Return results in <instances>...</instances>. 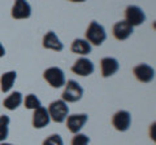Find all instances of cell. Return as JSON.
<instances>
[{
  "label": "cell",
  "instance_id": "1",
  "mask_svg": "<svg viewBox=\"0 0 156 145\" xmlns=\"http://www.w3.org/2000/svg\"><path fill=\"white\" fill-rule=\"evenodd\" d=\"M86 40L91 46H101L107 39V32L103 25L96 21H91L89 27L86 29Z\"/></svg>",
  "mask_w": 156,
  "mask_h": 145
},
{
  "label": "cell",
  "instance_id": "2",
  "mask_svg": "<svg viewBox=\"0 0 156 145\" xmlns=\"http://www.w3.org/2000/svg\"><path fill=\"white\" fill-rule=\"evenodd\" d=\"M48 114H50L51 120H53L55 123H64L66 117L69 115V106L65 101L60 100H55L48 105Z\"/></svg>",
  "mask_w": 156,
  "mask_h": 145
},
{
  "label": "cell",
  "instance_id": "3",
  "mask_svg": "<svg viewBox=\"0 0 156 145\" xmlns=\"http://www.w3.org/2000/svg\"><path fill=\"white\" fill-rule=\"evenodd\" d=\"M83 88L78 82L69 79L64 86V91L61 93V100L65 103H77L83 97Z\"/></svg>",
  "mask_w": 156,
  "mask_h": 145
},
{
  "label": "cell",
  "instance_id": "4",
  "mask_svg": "<svg viewBox=\"0 0 156 145\" xmlns=\"http://www.w3.org/2000/svg\"><path fill=\"white\" fill-rule=\"evenodd\" d=\"M43 78L52 88H61L66 83L65 72L57 66H51L43 71Z\"/></svg>",
  "mask_w": 156,
  "mask_h": 145
},
{
  "label": "cell",
  "instance_id": "5",
  "mask_svg": "<svg viewBox=\"0 0 156 145\" xmlns=\"http://www.w3.org/2000/svg\"><path fill=\"white\" fill-rule=\"evenodd\" d=\"M125 21L129 23L131 27L140 26L146 21V13L143 9L138 5H128L125 9Z\"/></svg>",
  "mask_w": 156,
  "mask_h": 145
},
{
  "label": "cell",
  "instance_id": "6",
  "mask_svg": "<svg viewBox=\"0 0 156 145\" xmlns=\"http://www.w3.org/2000/svg\"><path fill=\"white\" fill-rule=\"evenodd\" d=\"M112 126L120 132L128 131L131 126V114L128 110H119L112 117Z\"/></svg>",
  "mask_w": 156,
  "mask_h": 145
},
{
  "label": "cell",
  "instance_id": "7",
  "mask_svg": "<svg viewBox=\"0 0 156 145\" xmlns=\"http://www.w3.org/2000/svg\"><path fill=\"white\" fill-rule=\"evenodd\" d=\"M11 16L14 20H26L31 16V5L27 0H14Z\"/></svg>",
  "mask_w": 156,
  "mask_h": 145
},
{
  "label": "cell",
  "instance_id": "8",
  "mask_svg": "<svg viewBox=\"0 0 156 145\" xmlns=\"http://www.w3.org/2000/svg\"><path fill=\"white\" fill-rule=\"evenodd\" d=\"M89 120V115L86 113H81V114H72V115H68L66 119H65V123H66V128L69 130L72 133H78L82 128L85 127V124L87 123Z\"/></svg>",
  "mask_w": 156,
  "mask_h": 145
},
{
  "label": "cell",
  "instance_id": "9",
  "mask_svg": "<svg viewBox=\"0 0 156 145\" xmlns=\"http://www.w3.org/2000/svg\"><path fill=\"white\" fill-rule=\"evenodd\" d=\"M95 70V65L87 57H80L72 66V71L80 76H89Z\"/></svg>",
  "mask_w": 156,
  "mask_h": 145
},
{
  "label": "cell",
  "instance_id": "10",
  "mask_svg": "<svg viewBox=\"0 0 156 145\" xmlns=\"http://www.w3.org/2000/svg\"><path fill=\"white\" fill-rule=\"evenodd\" d=\"M133 74L140 83H150L155 79V69L148 64H139L133 69Z\"/></svg>",
  "mask_w": 156,
  "mask_h": 145
},
{
  "label": "cell",
  "instance_id": "11",
  "mask_svg": "<svg viewBox=\"0 0 156 145\" xmlns=\"http://www.w3.org/2000/svg\"><path fill=\"white\" fill-rule=\"evenodd\" d=\"M100 70L103 78H109L120 70V64L115 57H103L100 61Z\"/></svg>",
  "mask_w": 156,
  "mask_h": 145
},
{
  "label": "cell",
  "instance_id": "12",
  "mask_svg": "<svg viewBox=\"0 0 156 145\" xmlns=\"http://www.w3.org/2000/svg\"><path fill=\"white\" fill-rule=\"evenodd\" d=\"M51 122V118H50V114H48V110L44 106H41L34 110L33 113V127L34 128H44L47 127Z\"/></svg>",
  "mask_w": 156,
  "mask_h": 145
},
{
  "label": "cell",
  "instance_id": "13",
  "mask_svg": "<svg viewBox=\"0 0 156 145\" xmlns=\"http://www.w3.org/2000/svg\"><path fill=\"white\" fill-rule=\"evenodd\" d=\"M43 48H46V49H50V51H55V52H61L64 49V44H62V42L60 40V38L53 31H48L44 34V36H43Z\"/></svg>",
  "mask_w": 156,
  "mask_h": 145
},
{
  "label": "cell",
  "instance_id": "14",
  "mask_svg": "<svg viewBox=\"0 0 156 145\" xmlns=\"http://www.w3.org/2000/svg\"><path fill=\"white\" fill-rule=\"evenodd\" d=\"M133 31L134 27H131L125 20L116 22L113 25V29H112V34H113V36L117 40H126L128 38H130Z\"/></svg>",
  "mask_w": 156,
  "mask_h": 145
},
{
  "label": "cell",
  "instance_id": "15",
  "mask_svg": "<svg viewBox=\"0 0 156 145\" xmlns=\"http://www.w3.org/2000/svg\"><path fill=\"white\" fill-rule=\"evenodd\" d=\"M70 51H72V53H76V55H80L82 57H85V56H87V55H90V53H91L92 46L86 39L77 38V39H74L72 42Z\"/></svg>",
  "mask_w": 156,
  "mask_h": 145
},
{
  "label": "cell",
  "instance_id": "16",
  "mask_svg": "<svg viewBox=\"0 0 156 145\" xmlns=\"http://www.w3.org/2000/svg\"><path fill=\"white\" fill-rule=\"evenodd\" d=\"M23 101V96L22 93L20 92V91H14V92H12L11 95L8 96V97L4 99L3 101V106L8 110H11V112H13V110H16L20 108V105L22 104Z\"/></svg>",
  "mask_w": 156,
  "mask_h": 145
},
{
  "label": "cell",
  "instance_id": "17",
  "mask_svg": "<svg viewBox=\"0 0 156 145\" xmlns=\"http://www.w3.org/2000/svg\"><path fill=\"white\" fill-rule=\"evenodd\" d=\"M16 79H17V72L14 70L4 72L2 75V78H0V88H2V92L8 93L9 91L13 88Z\"/></svg>",
  "mask_w": 156,
  "mask_h": 145
},
{
  "label": "cell",
  "instance_id": "18",
  "mask_svg": "<svg viewBox=\"0 0 156 145\" xmlns=\"http://www.w3.org/2000/svg\"><path fill=\"white\" fill-rule=\"evenodd\" d=\"M11 118L8 115H0V143H4L9 135Z\"/></svg>",
  "mask_w": 156,
  "mask_h": 145
},
{
  "label": "cell",
  "instance_id": "19",
  "mask_svg": "<svg viewBox=\"0 0 156 145\" xmlns=\"http://www.w3.org/2000/svg\"><path fill=\"white\" fill-rule=\"evenodd\" d=\"M22 103H23V106H25L26 109H29V110H35V109H38V108H41L42 106L41 100H39L38 96L34 95V93L26 95V97L23 99Z\"/></svg>",
  "mask_w": 156,
  "mask_h": 145
},
{
  "label": "cell",
  "instance_id": "20",
  "mask_svg": "<svg viewBox=\"0 0 156 145\" xmlns=\"http://www.w3.org/2000/svg\"><path fill=\"white\" fill-rule=\"evenodd\" d=\"M89 144H90V137L81 132L76 133L70 141V145H89Z\"/></svg>",
  "mask_w": 156,
  "mask_h": 145
},
{
  "label": "cell",
  "instance_id": "21",
  "mask_svg": "<svg viewBox=\"0 0 156 145\" xmlns=\"http://www.w3.org/2000/svg\"><path fill=\"white\" fill-rule=\"evenodd\" d=\"M43 145H64V140L58 133H52L47 139H44Z\"/></svg>",
  "mask_w": 156,
  "mask_h": 145
},
{
  "label": "cell",
  "instance_id": "22",
  "mask_svg": "<svg viewBox=\"0 0 156 145\" xmlns=\"http://www.w3.org/2000/svg\"><path fill=\"white\" fill-rule=\"evenodd\" d=\"M5 53H7V51H5V47H4V46L2 44V43H0V59L5 56Z\"/></svg>",
  "mask_w": 156,
  "mask_h": 145
},
{
  "label": "cell",
  "instance_id": "23",
  "mask_svg": "<svg viewBox=\"0 0 156 145\" xmlns=\"http://www.w3.org/2000/svg\"><path fill=\"white\" fill-rule=\"evenodd\" d=\"M155 123H152L151 124V130H150V136L152 137V140H155V132H154V130H155Z\"/></svg>",
  "mask_w": 156,
  "mask_h": 145
},
{
  "label": "cell",
  "instance_id": "24",
  "mask_svg": "<svg viewBox=\"0 0 156 145\" xmlns=\"http://www.w3.org/2000/svg\"><path fill=\"white\" fill-rule=\"evenodd\" d=\"M69 2H73V3H85L86 0H69Z\"/></svg>",
  "mask_w": 156,
  "mask_h": 145
},
{
  "label": "cell",
  "instance_id": "25",
  "mask_svg": "<svg viewBox=\"0 0 156 145\" xmlns=\"http://www.w3.org/2000/svg\"><path fill=\"white\" fill-rule=\"evenodd\" d=\"M0 145H13V144H9V143H5V141H4V143H0Z\"/></svg>",
  "mask_w": 156,
  "mask_h": 145
}]
</instances>
